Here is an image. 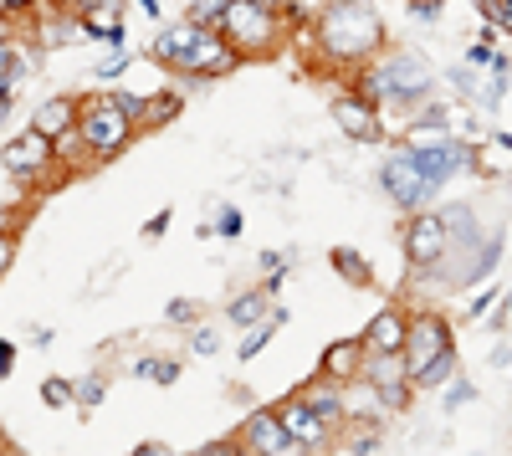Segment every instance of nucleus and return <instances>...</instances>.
I'll use <instances>...</instances> for the list:
<instances>
[{"mask_svg":"<svg viewBox=\"0 0 512 456\" xmlns=\"http://www.w3.org/2000/svg\"><path fill=\"white\" fill-rule=\"evenodd\" d=\"M154 62L175 67L180 77H226L241 67V52L226 41L221 26H200V21H175L154 36Z\"/></svg>","mask_w":512,"mask_h":456,"instance_id":"nucleus-1","label":"nucleus"},{"mask_svg":"<svg viewBox=\"0 0 512 456\" xmlns=\"http://www.w3.org/2000/svg\"><path fill=\"white\" fill-rule=\"evenodd\" d=\"M318 47L328 62H374L384 47V21L364 0H338L318 16Z\"/></svg>","mask_w":512,"mask_h":456,"instance_id":"nucleus-2","label":"nucleus"},{"mask_svg":"<svg viewBox=\"0 0 512 456\" xmlns=\"http://www.w3.org/2000/svg\"><path fill=\"white\" fill-rule=\"evenodd\" d=\"M359 93L369 103H405V108H420L425 98L436 93V72L431 62H425L420 52H390V57H379L364 82H359Z\"/></svg>","mask_w":512,"mask_h":456,"instance_id":"nucleus-3","label":"nucleus"},{"mask_svg":"<svg viewBox=\"0 0 512 456\" xmlns=\"http://www.w3.org/2000/svg\"><path fill=\"white\" fill-rule=\"evenodd\" d=\"M221 31L241 57H272L287 36V11H277L272 0H231Z\"/></svg>","mask_w":512,"mask_h":456,"instance_id":"nucleus-4","label":"nucleus"},{"mask_svg":"<svg viewBox=\"0 0 512 456\" xmlns=\"http://www.w3.org/2000/svg\"><path fill=\"white\" fill-rule=\"evenodd\" d=\"M77 134H82V144H88V159L108 164V159H118L128 144H134L139 123L113 93H93L88 103H82V113H77Z\"/></svg>","mask_w":512,"mask_h":456,"instance_id":"nucleus-5","label":"nucleus"},{"mask_svg":"<svg viewBox=\"0 0 512 456\" xmlns=\"http://www.w3.org/2000/svg\"><path fill=\"white\" fill-rule=\"evenodd\" d=\"M420 134H425V139H415L410 154H415V164H420V170L431 175L436 185H446L451 175H477V170H482L477 149L466 144V139L441 134V129H425V123H420Z\"/></svg>","mask_w":512,"mask_h":456,"instance_id":"nucleus-6","label":"nucleus"},{"mask_svg":"<svg viewBox=\"0 0 512 456\" xmlns=\"http://www.w3.org/2000/svg\"><path fill=\"white\" fill-rule=\"evenodd\" d=\"M379 190L390 195L400 211H425V205H431V195H436L441 185L420 170L415 154H410V144H405V149H395L390 159L379 164Z\"/></svg>","mask_w":512,"mask_h":456,"instance_id":"nucleus-7","label":"nucleus"},{"mask_svg":"<svg viewBox=\"0 0 512 456\" xmlns=\"http://www.w3.org/2000/svg\"><path fill=\"white\" fill-rule=\"evenodd\" d=\"M456 354V339H451V323L441 313H415L410 318V339H405V369H410V380L420 385V375L431 364L451 359Z\"/></svg>","mask_w":512,"mask_h":456,"instance_id":"nucleus-8","label":"nucleus"},{"mask_svg":"<svg viewBox=\"0 0 512 456\" xmlns=\"http://www.w3.org/2000/svg\"><path fill=\"white\" fill-rule=\"evenodd\" d=\"M451 252V226H446V211H410V226H405V262L415 272H431L441 267Z\"/></svg>","mask_w":512,"mask_h":456,"instance_id":"nucleus-9","label":"nucleus"},{"mask_svg":"<svg viewBox=\"0 0 512 456\" xmlns=\"http://www.w3.org/2000/svg\"><path fill=\"white\" fill-rule=\"evenodd\" d=\"M57 164H62V159H57V139L41 134V129H26V134H16V139L0 144V170L16 175V180H36V175L57 170Z\"/></svg>","mask_w":512,"mask_h":456,"instance_id":"nucleus-10","label":"nucleus"},{"mask_svg":"<svg viewBox=\"0 0 512 456\" xmlns=\"http://www.w3.org/2000/svg\"><path fill=\"white\" fill-rule=\"evenodd\" d=\"M277 416H282V426L292 431V441H297V451H323V446H333V426L318 416V410L308 405V395L297 390V395H287L282 405H277Z\"/></svg>","mask_w":512,"mask_h":456,"instance_id":"nucleus-11","label":"nucleus"},{"mask_svg":"<svg viewBox=\"0 0 512 456\" xmlns=\"http://www.w3.org/2000/svg\"><path fill=\"white\" fill-rule=\"evenodd\" d=\"M236 441H241V451H256V456H292V451H297L292 431H287L282 416H277V405H272V410H251Z\"/></svg>","mask_w":512,"mask_h":456,"instance_id":"nucleus-12","label":"nucleus"},{"mask_svg":"<svg viewBox=\"0 0 512 456\" xmlns=\"http://www.w3.org/2000/svg\"><path fill=\"white\" fill-rule=\"evenodd\" d=\"M328 113H333V123H338V134L344 139H354V144H374L384 129H379V103H369L364 93H338L333 103H328Z\"/></svg>","mask_w":512,"mask_h":456,"instance_id":"nucleus-13","label":"nucleus"},{"mask_svg":"<svg viewBox=\"0 0 512 456\" xmlns=\"http://www.w3.org/2000/svg\"><path fill=\"white\" fill-rule=\"evenodd\" d=\"M364 380L379 390V400H384V410H400L405 400H410V369H405V354H369V364H364Z\"/></svg>","mask_w":512,"mask_h":456,"instance_id":"nucleus-14","label":"nucleus"},{"mask_svg":"<svg viewBox=\"0 0 512 456\" xmlns=\"http://www.w3.org/2000/svg\"><path fill=\"white\" fill-rule=\"evenodd\" d=\"M405 339H410V318L400 308H379L364 328L369 354H405Z\"/></svg>","mask_w":512,"mask_h":456,"instance_id":"nucleus-15","label":"nucleus"},{"mask_svg":"<svg viewBox=\"0 0 512 456\" xmlns=\"http://www.w3.org/2000/svg\"><path fill=\"white\" fill-rule=\"evenodd\" d=\"M364 364H369V344H364V339H338V344L323 349V375H328L333 385L359 380Z\"/></svg>","mask_w":512,"mask_h":456,"instance_id":"nucleus-16","label":"nucleus"},{"mask_svg":"<svg viewBox=\"0 0 512 456\" xmlns=\"http://www.w3.org/2000/svg\"><path fill=\"white\" fill-rule=\"evenodd\" d=\"M77 113H82V98H77V93H57V98H47V103L36 108L31 129L62 139V134H72V129H77Z\"/></svg>","mask_w":512,"mask_h":456,"instance_id":"nucleus-17","label":"nucleus"},{"mask_svg":"<svg viewBox=\"0 0 512 456\" xmlns=\"http://www.w3.org/2000/svg\"><path fill=\"white\" fill-rule=\"evenodd\" d=\"M82 36L123 47V0H93V6L82 11Z\"/></svg>","mask_w":512,"mask_h":456,"instance_id":"nucleus-18","label":"nucleus"},{"mask_svg":"<svg viewBox=\"0 0 512 456\" xmlns=\"http://www.w3.org/2000/svg\"><path fill=\"white\" fill-rule=\"evenodd\" d=\"M267 313H272V293H267V287H246V293H236V298H231V308H226V318H231L236 328L262 323Z\"/></svg>","mask_w":512,"mask_h":456,"instance_id":"nucleus-19","label":"nucleus"},{"mask_svg":"<svg viewBox=\"0 0 512 456\" xmlns=\"http://www.w3.org/2000/svg\"><path fill=\"white\" fill-rule=\"evenodd\" d=\"M328 262H333V272L344 277L349 287H369V282H374V267H369V257H359L354 246H333V252H328Z\"/></svg>","mask_w":512,"mask_h":456,"instance_id":"nucleus-20","label":"nucleus"},{"mask_svg":"<svg viewBox=\"0 0 512 456\" xmlns=\"http://www.w3.org/2000/svg\"><path fill=\"white\" fill-rule=\"evenodd\" d=\"M134 375L149 380V385H175L180 380V359H139Z\"/></svg>","mask_w":512,"mask_h":456,"instance_id":"nucleus-21","label":"nucleus"},{"mask_svg":"<svg viewBox=\"0 0 512 456\" xmlns=\"http://www.w3.org/2000/svg\"><path fill=\"white\" fill-rule=\"evenodd\" d=\"M185 108V98L180 93H169V98H149V108H144V123H169V118H175ZM144 123H139V129H144Z\"/></svg>","mask_w":512,"mask_h":456,"instance_id":"nucleus-22","label":"nucleus"},{"mask_svg":"<svg viewBox=\"0 0 512 456\" xmlns=\"http://www.w3.org/2000/svg\"><path fill=\"white\" fill-rule=\"evenodd\" d=\"M41 400H47L52 410H67V405H77V385H67V380H41Z\"/></svg>","mask_w":512,"mask_h":456,"instance_id":"nucleus-23","label":"nucleus"},{"mask_svg":"<svg viewBox=\"0 0 512 456\" xmlns=\"http://www.w3.org/2000/svg\"><path fill=\"white\" fill-rule=\"evenodd\" d=\"M128 62H134V52H123V47H118V52H108L103 62H93V77H98V82H113V77L128 72Z\"/></svg>","mask_w":512,"mask_h":456,"instance_id":"nucleus-24","label":"nucleus"},{"mask_svg":"<svg viewBox=\"0 0 512 456\" xmlns=\"http://www.w3.org/2000/svg\"><path fill=\"white\" fill-rule=\"evenodd\" d=\"M103 395H108V380H103V375H82V380H77V405L93 410V405H103Z\"/></svg>","mask_w":512,"mask_h":456,"instance_id":"nucleus-25","label":"nucleus"},{"mask_svg":"<svg viewBox=\"0 0 512 456\" xmlns=\"http://www.w3.org/2000/svg\"><path fill=\"white\" fill-rule=\"evenodd\" d=\"M226 6H231V0H195V6H190V21H200V26H221Z\"/></svg>","mask_w":512,"mask_h":456,"instance_id":"nucleus-26","label":"nucleus"},{"mask_svg":"<svg viewBox=\"0 0 512 456\" xmlns=\"http://www.w3.org/2000/svg\"><path fill=\"white\" fill-rule=\"evenodd\" d=\"M282 11H287L292 21H318V16L328 11V0H282Z\"/></svg>","mask_w":512,"mask_h":456,"instance_id":"nucleus-27","label":"nucleus"},{"mask_svg":"<svg viewBox=\"0 0 512 456\" xmlns=\"http://www.w3.org/2000/svg\"><path fill=\"white\" fill-rule=\"evenodd\" d=\"M210 231H216V236H241V211H236V205H221V211H216V221H210Z\"/></svg>","mask_w":512,"mask_h":456,"instance_id":"nucleus-28","label":"nucleus"},{"mask_svg":"<svg viewBox=\"0 0 512 456\" xmlns=\"http://www.w3.org/2000/svg\"><path fill=\"white\" fill-rule=\"evenodd\" d=\"M190 349H195L200 359H205V354H216V349H221V339H216V328H210V323H200L195 334H190Z\"/></svg>","mask_w":512,"mask_h":456,"instance_id":"nucleus-29","label":"nucleus"},{"mask_svg":"<svg viewBox=\"0 0 512 456\" xmlns=\"http://www.w3.org/2000/svg\"><path fill=\"white\" fill-rule=\"evenodd\" d=\"M446 375H456V354L451 359H441V364H431V369H425V375H420V390H436Z\"/></svg>","mask_w":512,"mask_h":456,"instance_id":"nucleus-30","label":"nucleus"},{"mask_svg":"<svg viewBox=\"0 0 512 456\" xmlns=\"http://www.w3.org/2000/svg\"><path fill=\"white\" fill-rule=\"evenodd\" d=\"M497 298H502L497 287H482V293H477L472 303H466V318H487V308H497Z\"/></svg>","mask_w":512,"mask_h":456,"instance_id":"nucleus-31","label":"nucleus"},{"mask_svg":"<svg viewBox=\"0 0 512 456\" xmlns=\"http://www.w3.org/2000/svg\"><path fill=\"white\" fill-rule=\"evenodd\" d=\"M0 77H21V57H16V41H0Z\"/></svg>","mask_w":512,"mask_h":456,"instance_id":"nucleus-32","label":"nucleus"},{"mask_svg":"<svg viewBox=\"0 0 512 456\" xmlns=\"http://www.w3.org/2000/svg\"><path fill=\"white\" fill-rule=\"evenodd\" d=\"M128 113H134V123H144V108H149V93H113Z\"/></svg>","mask_w":512,"mask_h":456,"instance_id":"nucleus-33","label":"nucleus"},{"mask_svg":"<svg viewBox=\"0 0 512 456\" xmlns=\"http://www.w3.org/2000/svg\"><path fill=\"white\" fill-rule=\"evenodd\" d=\"M11 262H16V231H0V277L11 272Z\"/></svg>","mask_w":512,"mask_h":456,"instance_id":"nucleus-34","label":"nucleus"},{"mask_svg":"<svg viewBox=\"0 0 512 456\" xmlns=\"http://www.w3.org/2000/svg\"><path fill=\"white\" fill-rule=\"evenodd\" d=\"M31 6H36V0H0V11H6L11 21H26V16H31Z\"/></svg>","mask_w":512,"mask_h":456,"instance_id":"nucleus-35","label":"nucleus"},{"mask_svg":"<svg viewBox=\"0 0 512 456\" xmlns=\"http://www.w3.org/2000/svg\"><path fill=\"white\" fill-rule=\"evenodd\" d=\"M11 369H16V344H11V339H0V380H6Z\"/></svg>","mask_w":512,"mask_h":456,"instance_id":"nucleus-36","label":"nucleus"},{"mask_svg":"<svg viewBox=\"0 0 512 456\" xmlns=\"http://www.w3.org/2000/svg\"><path fill=\"white\" fill-rule=\"evenodd\" d=\"M169 216H175V211H169V205H164V211H159V216H154V221L144 226V236H149V241H154V236H164V231H169Z\"/></svg>","mask_w":512,"mask_h":456,"instance_id":"nucleus-37","label":"nucleus"},{"mask_svg":"<svg viewBox=\"0 0 512 456\" xmlns=\"http://www.w3.org/2000/svg\"><path fill=\"white\" fill-rule=\"evenodd\" d=\"M262 267H267V272H287L292 257H287V252H262Z\"/></svg>","mask_w":512,"mask_h":456,"instance_id":"nucleus-38","label":"nucleus"},{"mask_svg":"<svg viewBox=\"0 0 512 456\" xmlns=\"http://www.w3.org/2000/svg\"><path fill=\"white\" fill-rule=\"evenodd\" d=\"M164 318H169V323H190V318H195V303H175Z\"/></svg>","mask_w":512,"mask_h":456,"instance_id":"nucleus-39","label":"nucleus"},{"mask_svg":"<svg viewBox=\"0 0 512 456\" xmlns=\"http://www.w3.org/2000/svg\"><path fill=\"white\" fill-rule=\"evenodd\" d=\"M472 400V385H456V390H446V410H456V405H466Z\"/></svg>","mask_w":512,"mask_h":456,"instance_id":"nucleus-40","label":"nucleus"},{"mask_svg":"<svg viewBox=\"0 0 512 456\" xmlns=\"http://www.w3.org/2000/svg\"><path fill=\"white\" fill-rule=\"evenodd\" d=\"M497 26L512 36V0H497Z\"/></svg>","mask_w":512,"mask_h":456,"instance_id":"nucleus-41","label":"nucleus"},{"mask_svg":"<svg viewBox=\"0 0 512 456\" xmlns=\"http://www.w3.org/2000/svg\"><path fill=\"white\" fill-rule=\"evenodd\" d=\"M144 6V16H164V0H139Z\"/></svg>","mask_w":512,"mask_h":456,"instance_id":"nucleus-42","label":"nucleus"},{"mask_svg":"<svg viewBox=\"0 0 512 456\" xmlns=\"http://www.w3.org/2000/svg\"><path fill=\"white\" fill-rule=\"evenodd\" d=\"M0 41H11V16L0 11Z\"/></svg>","mask_w":512,"mask_h":456,"instance_id":"nucleus-43","label":"nucleus"},{"mask_svg":"<svg viewBox=\"0 0 512 456\" xmlns=\"http://www.w3.org/2000/svg\"><path fill=\"white\" fill-rule=\"evenodd\" d=\"M492 139H497V144H502V149H512V134H492Z\"/></svg>","mask_w":512,"mask_h":456,"instance_id":"nucleus-44","label":"nucleus"},{"mask_svg":"<svg viewBox=\"0 0 512 456\" xmlns=\"http://www.w3.org/2000/svg\"><path fill=\"white\" fill-rule=\"evenodd\" d=\"M0 451H6V436H0Z\"/></svg>","mask_w":512,"mask_h":456,"instance_id":"nucleus-45","label":"nucleus"},{"mask_svg":"<svg viewBox=\"0 0 512 456\" xmlns=\"http://www.w3.org/2000/svg\"><path fill=\"white\" fill-rule=\"evenodd\" d=\"M272 6H282V0H272Z\"/></svg>","mask_w":512,"mask_h":456,"instance_id":"nucleus-46","label":"nucleus"}]
</instances>
